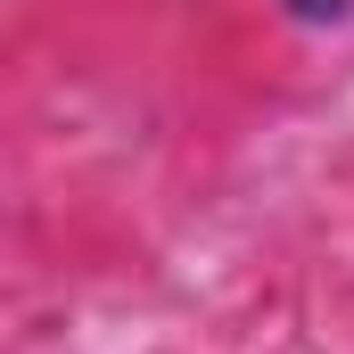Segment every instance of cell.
<instances>
[{"label": "cell", "instance_id": "obj_1", "mask_svg": "<svg viewBox=\"0 0 354 354\" xmlns=\"http://www.w3.org/2000/svg\"><path fill=\"white\" fill-rule=\"evenodd\" d=\"M297 25H313V33H338V25H354V0H280Z\"/></svg>", "mask_w": 354, "mask_h": 354}]
</instances>
